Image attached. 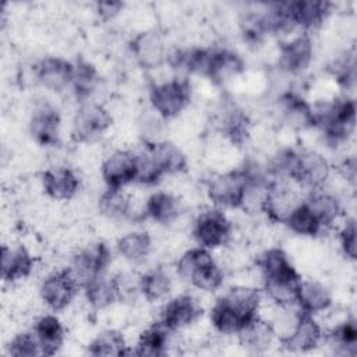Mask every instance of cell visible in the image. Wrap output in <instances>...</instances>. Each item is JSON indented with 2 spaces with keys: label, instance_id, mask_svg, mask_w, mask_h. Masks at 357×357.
<instances>
[{
  "label": "cell",
  "instance_id": "10",
  "mask_svg": "<svg viewBox=\"0 0 357 357\" xmlns=\"http://www.w3.org/2000/svg\"><path fill=\"white\" fill-rule=\"evenodd\" d=\"M79 284L68 268L53 272L43 279L39 287L42 301L54 312L67 308L75 298Z\"/></svg>",
  "mask_w": 357,
  "mask_h": 357
},
{
  "label": "cell",
  "instance_id": "9",
  "mask_svg": "<svg viewBox=\"0 0 357 357\" xmlns=\"http://www.w3.org/2000/svg\"><path fill=\"white\" fill-rule=\"evenodd\" d=\"M331 173L329 162L315 151H296L289 178L311 190H319Z\"/></svg>",
  "mask_w": 357,
  "mask_h": 357
},
{
  "label": "cell",
  "instance_id": "39",
  "mask_svg": "<svg viewBox=\"0 0 357 357\" xmlns=\"http://www.w3.org/2000/svg\"><path fill=\"white\" fill-rule=\"evenodd\" d=\"M222 131L233 144L241 145L243 142L247 141L250 134L248 116L237 106L229 107L223 113Z\"/></svg>",
  "mask_w": 357,
  "mask_h": 357
},
{
  "label": "cell",
  "instance_id": "20",
  "mask_svg": "<svg viewBox=\"0 0 357 357\" xmlns=\"http://www.w3.org/2000/svg\"><path fill=\"white\" fill-rule=\"evenodd\" d=\"M33 257L22 244L1 247V278L6 282L21 280L32 272Z\"/></svg>",
  "mask_w": 357,
  "mask_h": 357
},
{
  "label": "cell",
  "instance_id": "35",
  "mask_svg": "<svg viewBox=\"0 0 357 357\" xmlns=\"http://www.w3.org/2000/svg\"><path fill=\"white\" fill-rule=\"evenodd\" d=\"M99 211L109 219L123 220L132 218L130 197L123 190L107 188L99 198Z\"/></svg>",
  "mask_w": 357,
  "mask_h": 357
},
{
  "label": "cell",
  "instance_id": "25",
  "mask_svg": "<svg viewBox=\"0 0 357 357\" xmlns=\"http://www.w3.org/2000/svg\"><path fill=\"white\" fill-rule=\"evenodd\" d=\"M296 305H298L301 312L315 317L317 314H321L331 308L332 294L328 290V287L324 286L322 283L312 279H301Z\"/></svg>",
  "mask_w": 357,
  "mask_h": 357
},
{
  "label": "cell",
  "instance_id": "27",
  "mask_svg": "<svg viewBox=\"0 0 357 357\" xmlns=\"http://www.w3.org/2000/svg\"><path fill=\"white\" fill-rule=\"evenodd\" d=\"M332 3L324 0H298L291 1V14L296 26L305 31L315 29L329 17Z\"/></svg>",
  "mask_w": 357,
  "mask_h": 357
},
{
  "label": "cell",
  "instance_id": "12",
  "mask_svg": "<svg viewBox=\"0 0 357 357\" xmlns=\"http://www.w3.org/2000/svg\"><path fill=\"white\" fill-rule=\"evenodd\" d=\"M100 170L107 188L123 190L137 180V153L128 149L114 151L103 160Z\"/></svg>",
  "mask_w": 357,
  "mask_h": 357
},
{
  "label": "cell",
  "instance_id": "14",
  "mask_svg": "<svg viewBox=\"0 0 357 357\" xmlns=\"http://www.w3.org/2000/svg\"><path fill=\"white\" fill-rule=\"evenodd\" d=\"M312 56V39L307 32H303L282 43L279 49V67L289 74H300L310 67Z\"/></svg>",
  "mask_w": 357,
  "mask_h": 357
},
{
  "label": "cell",
  "instance_id": "29",
  "mask_svg": "<svg viewBox=\"0 0 357 357\" xmlns=\"http://www.w3.org/2000/svg\"><path fill=\"white\" fill-rule=\"evenodd\" d=\"M86 301L93 310H103L121 298L119 279L106 278L105 275L93 279L84 287Z\"/></svg>",
  "mask_w": 357,
  "mask_h": 357
},
{
  "label": "cell",
  "instance_id": "11",
  "mask_svg": "<svg viewBox=\"0 0 357 357\" xmlns=\"http://www.w3.org/2000/svg\"><path fill=\"white\" fill-rule=\"evenodd\" d=\"M322 337V328L314 315L298 311L290 331L280 337V343L287 351L307 353L315 349L321 343Z\"/></svg>",
  "mask_w": 357,
  "mask_h": 357
},
{
  "label": "cell",
  "instance_id": "15",
  "mask_svg": "<svg viewBox=\"0 0 357 357\" xmlns=\"http://www.w3.org/2000/svg\"><path fill=\"white\" fill-rule=\"evenodd\" d=\"M201 314L202 308L191 294H180L165 304L159 321L170 332H176L194 324Z\"/></svg>",
  "mask_w": 357,
  "mask_h": 357
},
{
  "label": "cell",
  "instance_id": "17",
  "mask_svg": "<svg viewBox=\"0 0 357 357\" xmlns=\"http://www.w3.org/2000/svg\"><path fill=\"white\" fill-rule=\"evenodd\" d=\"M131 52L137 63L145 70H153L166 60L163 38L156 31H144L131 40Z\"/></svg>",
  "mask_w": 357,
  "mask_h": 357
},
{
  "label": "cell",
  "instance_id": "1",
  "mask_svg": "<svg viewBox=\"0 0 357 357\" xmlns=\"http://www.w3.org/2000/svg\"><path fill=\"white\" fill-rule=\"evenodd\" d=\"M258 266L262 273L266 296L280 307L294 305L301 276L290 262L287 254L279 247L269 248L258 258Z\"/></svg>",
  "mask_w": 357,
  "mask_h": 357
},
{
  "label": "cell",
  "instance_id": "32",
  "mask_svg": "<svg viewBox=\"0 0 357 357\" xmlns=\"http://www.w3.org/2000/svg\"><path fill=\"white\" fill-rule=\"evenodd\" d=\"M99 82V74L96 67L86 60H77L74 63L71 88L77 96V99L84 103L93 93L96 85Z\"/></svg>",
  "mask_w": 357,
  "mask_h": 357
},
{
  "label": "cell",
  "instance_id": "34",
  "mask_svg": "<svg viewBox=\"0 0 357 357\" xmlns=\"http://www.w3.org/2000/svg\"><path fill=\"white\" fill-rule=\"evenodd\" d=\"M141 294L151 303L163 300L172 290V279L162 268L146 271L138 280Z\"/></svg>",
  "mask_w": 357,
  "mask_h": 357
},
{
  "label": "cell",
  "instance_id": "43",
  "mask_svg": "<svg viewBox=\"0 0 357 357\" xmlns=\"http://www.w3.org/2000/svg\"><path fill=\"white\" fill-rule=\"evenodd\" d=\"M339 241H340V247L343 254L354 261L356 259V220L347 219L346 223L343 225V227L339 231Z\"/></svg>",
  "mask_w": 357,
  "mask_h": 357
},
{
  "label": "cell",
  "instance_id": "36",
  "mask_svg": "<svg viewBox=\"0 0 357 357\" xmlns=\"http://www.w3.org/2000/svg\"><path fill=\"white\" fill-rule=\"evenodd\" d=\"M152 248V240L145 231H131L117 240V251L130 262L144 261Z\"/></svg>",
  "mask_w": 357,
  "mask_h": 357
},
{
  "label": "cell",
  "instance_id": "3",
  "mask_svg": "<svg viewBox=\"0 0 357 357\" xmlns=\"http://www.w3.org/2000/svg\"><path fill=\"white\" fill-rule=\"evenodd\" d=\"M178 275L202 291H216L222 284L225 275L213 259L208 248L195 247L185 251L177 261Z\"/></svg>",
  "mask_w": 357,
  "mask_h": 357
},
{
  "label": "cell",
  "instance_id": "23",
  "mask_svg": "<svg viewBox=\"0 0 357 357\" xmlns=\"http://www.w3.org/2000/svg\"><path fill=\"white\" fill-rule=\"evenodd\" d=\"M145 151L149 153L163 176L180 173L187 167V158L184 152L170 141L145 142Z\"/></svg>",
  "mask_w": 357,
  "mask_h": 357
},
{
  "label": "cell",
  "instance_id": "16",
  "mask_svg": "<svg viewBox=\"0 0 357 357\" xmlns=\"http://www.w3.org/2000/svg\"><path fill=\"white\" fill-rule=\"evenodd\" d=\"M61 119L49 103L38 105L29 119V134L42 146H53L59 141Z\"/></svg>",
  "mask_w": 357,
  "mask_h": 357
},
{
  "label": "cell",
  "instance_id": "19",
  "mask_svg": "<svg viewBox=\"0 0 357 357\" xmlns=\"http://www.w3.org/2000/svg\"><path fill=\"white\" fill-rule=\"evenodd\" d=\"M42 184L45 192L50 198L57 201H67L77 194L81 181L73 169L57 166L42 173Z\"/></svg>",
  "mask_w": 357,
  "mask_h": 357
},
{
  "label": "cell",
  "instance_id": "7",
  "mask_svg": "<svg viewBox=\"0 0 357 357\" xmlns=\"http://www.w3.org/2000/svg\"><path fill=\"white\" fill-rule=\"evenodd\" d=\"M110 259L112 254L109 247L105 243L98 241L79 250L73 257L68 269L73 273L77 283L79 284V287L84 289L89 282L105 275L106 268L110 264Z\"/></svg>",
  "mask_w": 357,
  "mask_h": 357
},
{
  "label": "cell",
  "instance_id": "42",
  "mask_svg": "<svg viewBox=\"0 0 357 357\" xmlns=\"http://www.w3.org/2000/svg\"><path fill=\"white\" fill-rule=\"evenodd\" d=\"M354 66L356 64H354L353 56L337 59L332 64V67H331L332 75L337 79V82L343 88H351L354 85V79H356V67Z\"/></svg>",
  "mask_w": 357,
  "mask_h": 357
},
{
  "label": "cell",
  "instance_id": "18",
  "mask_svg": "<svg viewBox=\"0 0 357 357\" xmlns=\"http://www.w3.org/2000/svg\"><path fill=\"white\" fill-rule=\"evenodd\" d=\"M74 63L61 57H45L35 68L36 79L47 89L61 92L71 86Z\"/></svg>",
  "mask_w": 357,
  "mask_h": 357
},
{
  "label": "cell",
  "instance_id": "28",
  "mask_svg": "<svg viewBox=\"0 0 357 357\" xmlns=\"http://www.w3.org/2000/svg\"><path fill=\"white\" fill-rule=\"evenodd\" d=\"M276 332L273 326L262 318L257 317L237 336L244 349H247L250 353L259 354L271 347Z\"/></svg>",
  "mask_w": 357,
  "mask_h": 357
},
{
  "label": "cell",
  "instance_id": "4",
  "mask_svg": "<svg viewBox=\"0 0 357 357\" xmlns=\"http://www.w3.org/2000/svg\"><path fill=\"white\" fill-rule=\"evenodd\" d=\"M113 124L109 110L95 102H84L73 117L71 137L75 142L91 144L100 139Z\"/></svg>",
  "mask_w": 357,
  "mask_h": 357
},
{
  "label": "cell",
  "instance_id": "44",
  "mask_svg": "<svg viewBox=\"0 0 357 357\" xmlns=\"http://www.w3.org/2000/svg\"><path fill=\"white\" fill-rule=\"evenodd\" d=\"M123 8V3L120 1H103V3H98V14L102 20L107 21L113 17H116L120 10Z\"/></svg>",
  "mask_w": 357,
  "mask_h": 357
},
{
  "label": "cell",
  "instance_id": "33",
  "mask_svg": "<svg viewBox=\"0 0 357 357\" xmlns=\"http://www.w3.org/2000/svg\"><path fill=\"white\" fill-rule=\"evenodd\" d=\"M304 201L310 206L312 213L317 216L322 227L331 226L342 212L339 199L335 195L321 190H314L311 195Z\"/></svg>",
  "mask_w": 357,
  "mask_h": 357
},
{
  "label": "cell",
  "instance_id": "41",
  "mask_svg": "<svg viewBox=\"0 0 357 357\" xmlns=\"http://www.w3.org/2000/svg\"><path fill=\"white\" fill-rule=\"evenodd\" d=\"M8 354L15 357L42 356L40 346L33 332H22L15 335L8 344Z\"/></svg>",
  "mask_w": 357,
  "mask_h": 357
},
{
  "label": "cell",
  "instance_id": "22",
  "mask_svg": "<svg viewBox=\"0 0 357 357\" xmlns=\"http://www.w3.org/2000/svg\"><path fill=\"white\" fill-rule=\"evenodd\" d=\"M283 121L294 130L315 127L312 106L294 92H284L279 99Z\"/></svg>",
  "mask_w": 357,
  "mask_h": 357
},
{
  "label": "cell",
  "instance_id": "2",
  "mask_svg": "<svg viewBox=\"0 0 357 357\" xmlns=\"http://www.w3.org/2000/svg\"><path fill=\"white\" fill-rule=\"evenodd\" d=\"M315 127H319L328 142H344L356 124V103L350 98H340L312 107Z\"/></svg>",
  "mask_w": 357,
  "mask_h": 357
},
{
  "label": "cell",
  "instance_id": "31",
  "mask_svg": "<svg viewBox=\"0 0 357 357\" xmlns=\"http://www.w3.org/2000/svg\"><path fill=\"white\" fill-rule=\"evenodd\" d=\"M172 332L160 322H155L148 326L138 337L135 350L132 351L137 356L145 357H158L166 353L169 346V335Z\"/></svg>",
  "mask_w": 357,
  "mask_h": 357
},
{
  "label": "cell",
  "instance_id": "5",
  "mask_svg": "<svg viewBox=\"0 0 357 357\" xmlns=\"http://www.w3.org/2000/svg\"><path fill=\"white\" fill-rule=\"evenodd\" d=\"M248 187L247 169H236L213 176L206 185L209 199L218 208H240L244 204Z\"/></svg>",
  "mask_w": 357,
  "mask_h": 357
},
{
  "label": "cell",
  "instance_id": "38",
  "mask_svg": "<svg viewBox=\"0 0 357 357\" xmlns=\"http://www.w3.org/2000/svg\"><path fill=\"white\" fill-rule=\"evenodd\" d=\"M293 233L305 237H314L322 231V225L312 213L305 201H301L290 213L284 223Z\"/></svg>",
  "mask_w": 357,
  "mask_h": 357
},
{
  "label": "cell",
  "instance_id": "24",
  "mask_svg": "<svg viewBox=\"0 0 357 357\" xmlns=\"http://www.w3.org/2000/svg\"><path fill=\"white\" fill-rule=\"evenodd\" d=\"M254 319L238 311L223 297L218 298L211 310V322L222 335H238Z\"/></svg>",
  "mask_w": 357,
  "mask_h": 357
},
{
  "label": "cell",
  "instance_id": "40",
  "mask_svg": "<svg viewBox=\"0 0 357 357\" xmlns=\"http://www.w3.org/2000/svg\"><path fill=\"white\" fill-rule=\"evenodd\" d=\"M331 346L339 354L354 356L357 353V326L353 318L336 325L328 335Z\"/></svg>",
  "mask_w": 357,
  "mask_h": 357
},
{
  "label": "cell",
  "instance_id": "6",
  "mask_svg": "<svg viewBox=\"0 0 357 357\" xmlns=\"http://www.w3.org/2000/svg\"><path fill=\"white\" fill-rule=\"evenodd\" d=\"M191 86L187 79L172 78L151 86L149 102L152 109L162 119L178 116L190 103Z\"/></svg>",
  "mask_w": 357,
  "mask_h": 357
},
{
  "label": "cell",
  "instance_id": "26",
  "mask_svg": "<svg viewBox=\"0 0 357 357\" xmlns=\"http://www.w3.org/2000/svg\"><path fill=\"white\" fill-rule=\"evenodd\" d=\"M32 332L38 339L42 356L56 354L64 343V326L53 314L39 317Z\"/></svg>",
  "mask_w": 357,
  "mask_h": 357
},
{
  "label": "cell",
  "instance_id": "8",
  "mask_svg": "<svg viewBox=\"0 0 357 357\" xmlns=\"http://www.w3.org/2000/svg\"><path fill=\"white\" fill-rule=\"evenodd\" d=\"M231 234V222L220 208L201 212L192 226V236L199 247L213 250L226 244Z\"/></svg>",
  "mask_w": 357,
  "mask_h": 357
},
{
  "label": "cell",
  "instance_id": "13",
  "mask_svg": "<svg viewBox=\"0 0 357 357\" xmlns=\"http://www.w3.org/2000/svg\"><path fill=\"white\" fill-rule=\"evenodd\" d=\"M300 202L301 199L296 190L284 183L271 181L266 188L261 211L269 218V220L284 225L293 209Z\"/></svg>",
  "mask_w": 357,
  "mask_h": 357
},
{
  "label": "cell",
  "instance_id": "21",
  "mask_svg": "<svg viewBox=\"0 0 357 357\" xmlns=\"http://www.w3.org/2000/svg\"><path fill=\"white\" fill-rule=\"evenodd\" d=\"M243 60L234 52L227 49L209 47L204 77H208L213 82L220 84L240 74L243 71Z\"/></svg>",
  "mask_w": 357,
  "mask_h": 357
},
{
  "label": "cell",
  "instance_id": "30",
  "mask_svg": "<svg viewBox=\"0 0 357 357\" xmlns=\"http://www.w3.org/2000/svg\"><path fill=\"white\" fill-rule=\"evenodd\" d=\"M144 215L145 218H151L152 220L160 225H169L178 218L180 202L170 192H166V191L153 192L145 202Z\"/></svg>",
  "mask_w": 357,
  "mask_h": 357
},
{
  "label": "cell",
  "instance_id": "37",
  "mask_svg": "<svg viewBox=\"0 0 357 357\" xmlns=\"http://www.w3.org/2000/svg\"><path fill=\"white\" fill-rule=\"evenodd\" d=\"M126 337L117 329H106L100 332L88 346L91 356H126L128 354Z\"/></svg>",
  "mask_w": 357,
  "mask_h": 357
}]
</instances>
